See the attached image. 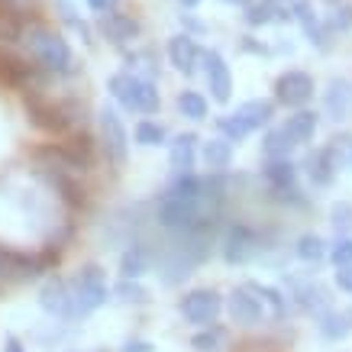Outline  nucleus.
Masks as SVG:
<instances>
[{
	"instance_id": "nucleus-27",
	"label": "nucleus",
	"mask_w": 352,
	"mask_h": 352,
	"mask_svg": "<svg viewBox=\"0 0 352 352\" xmlns=\"http://www.w3.org/2000/svg\"><path fill=\"white\" fill-rule=\"evenodd\" d=\"M245 288L252 291L258 300H262V307H265V314H272L275 320H288L291 314H294V307H291L288 294L281 288H275V285H262V281H245Z\"/></svg>"
},
{
	"instance_id": "nucleus-43",
	"label": "nucleus",
	"mask_w": 352,
	"mask_h": 352,
	"mask_svg": "<svg viewBox=\"0 0 352 352\" xmlns=\"http://www.w3.org/2000/svg\"><path fill=\"white\" fill-rule=\"evenodd\" d=\"M182 26H184V32H188V36H194V32H204V23H197L191 13H182Z\"/></svg>"
},
{
	"instance_id": "nucleus-6",
	"label": "nucleus",
	"mask_w": 352,
	"mask_h": 352,
	"mask_svg": "<svg viewBox=\"0 0 352 352\" xmlns=\"http://www.w3.org/2000/svg\"><path fill=\"white\" fill-rule=\"evenodd\" d=\"M281 291L288 294L291 307L298 310V314H307V317H320L323 310H330L336 300H333V291L330 285H323L317 275H310V272H304V275H298V272H285V278H281Z\"/></svg>"
},
{
	"instance_id": "nucleus-13",
	"label": "nucleus",
	"mask_w": 352,
	"mask_h": 352,
	"mask_svg": "<svg viewBox=\"0 0 352 352\" xmlns=\"http://www.w3.org/2000/svg\"><path fill=\"white\" fill-rule=\"evenodd\" d=\"M39 307L45 317L52 320H75V310H72V288H68V278L62 275H45V281L39 285Z\"/></svg>"
},
{
	"instance_id": "nucleus-47",
	"label": "nucleus",
	"mask_w": 352,
	"mask_h": 352,
	"mask_svg": "<svg viewBox=\"0 0 352 352\" xmlns=\"http://www.w3.org/2000/svg\"><path fill=\"white\" fill-rule=\"evenodd\" d=\"M330 3H333V7H336V3H342V0H330Z\"/></svg>"
},
{
	"instance_id": "nucleus-46",
	"label": "nucleus",
	"mask_w": 352,
	"mask_h": 352,
	"mask_svg": "<svg viewBox=\"0 0 352 352\" xmlns=\"http://www.w3.org/2000/svg\"><path fill=\"white\" fill-rule=\"evenodd\" d=\"M178 3H182L184 10H194V7H197V3H201V0H178Z\"/></svg>"
},
{
	"instance_id": "nucleus-33",
	"label": "nucleus",
	"mask_w": 352,
	"mask_h": 352,
	"mask_svg": "<svg viewBox=\"0 0 352 352\" xmlns=\"http://www.w3.org/2000/svg\"><path fill=\"white\" fill-rule=\"evenodd\" d=\"M120 304H126V307H142V304H149L152 300V291L142 285V281H133V278H120L117 288L110 291Z\"/></svg>"
},
{
	"instance_id": "nucleus-7",
	"label": "nucleus",
	"mask_w": 352,
	"mask_h": 352,
	"mask_svg": "<svg viewBox=\"0 0 352 352\" xmlns=\"http://www.w3.org/2000/svg\"><path fill=\"white\" fill-rule=\"evenodd\" d=\"M97 152L113 171H120L129 162V129L120 117V110L110 104L97 110Z\"/></svg>"
},
{
	"instance_id": "nucleus-18",
	"label": "nucleus",
	"mask_w": 352,
	"mask_h": 352,
	"mask_svg": "<svg viewBox=\"0 0 352 352\" xmlns=\"http://www.w3.org/2000/svg\"><path fill=\"white\" fill-rule=\"evenodd\" d=\"M201 45H197V39L194 36H188V32H175L168 39V62L171 68L178 72V75L191 78L197 75V68H201Z\"/></svg>"
},
{
	"instance_id": "nucleus-28",
	"label": "nucleus",
	"mask_w": 352,
	"mask_h": 352,
	"mask_svg": "<svg viewBox=\"0 0 352 352\" xmlns=\"http://www.w3.org/2000/svg\"><path fill=\"white\" fill-rule=\"evenodd\" d=\"M323 155L330 159L333 171L336 175H346V171H352V133L349 129H336V133H330V139L320 146Z\"/></svg>"
},
{
	"instance_id": "nucleus-24",
	"label": "nucleus",
	"mask_w": 352,
	"mask_h": 352,
	"mask_svg": "<svg viewBox=\"0 0 352 352\" xmlns=\"http://www.w3.org/2000/svg\"><path fill=\"white\" fill-rule=\"evenodd\" d=\"M197 149H201V139L197 133H178L168 139V165L175 175H188L197 165Z\"/></svg>"
},
{
	"instance_id": "nucleus-25",
	"label": "nucleus",
	"mask_w": 352,
	"mask_h": 352,
	"mask_svg": "<svg viewBox=\"0 0 352 352\" xmlns=\"http://www.w3.org/2000/svg\"><path fill=\"white\" fill-rule=\"evenodd\" d=\"M262 178H265L268 191H288V188H300V168L294 159H275L262 162Z\"/></svg>"
},
{
	"instance_id": "nucleus-42",
	"label": "nucleus",
	"mask_w": 352,
	"mask_h": 352,
	"mask_svg": "<svg viewBox=\"0 0 352 352\" xmlns=\"http://www.w3.org/2000/svg\"><path fill=\"white\" fill-rule=\"evenodd\" d=\"M3 352H30V349L23 346V340L16 333H7V336H3Z\"/></svg>"
},
{
	"instance_id": "nucleus-21",
	"label": "nucleus",
	"mask_w": 352,
	"mask_h": 352,
	"mask_svg": "<svg viewBox=\"0 0 352 352\" xmlns=\"http://www.w3.org/2000/svg\"><path fill=\"white\" fill-rule=\"evenodd\" d=\"M320 113L317 110H310V107H304V110H291L288 117L281 120L278 126L288 133V139L294 142V146H310L314 139H317V133H320Z\"/></svg>"
},
{
	"instance_id": "nucleus-45",
	"label": "nucleus",
	"mask_w": 352,
	"mask_h": 352,
	"mask_svg": "<svg viewBox=\"0 0 352 352\" xmlns=\"http://www.w3.org/2000/svg\"><path fill=\"white\" fill-rule=\"evenodd\" d=\"M13 10H20L16 0H0V16H3V13H13Z\"/></svg>"
},
{
	"instance_id": "nucleus-4",
	"label": "nucleus",
	"mask_w": 352,
	"mask_h": 352,
	"mask_svg": "<svg viewBox=\"0 0 352 352\" xmlns=\"http://www.w3.org/2000/svg\"><path fill=\"white\" fill-rule=\"evenodd\" d=\"M68 288H72V310H75V320H87L91 314H97V310L110 300L107 272L97 265V262L78 265V272L68 278Z\"/></svg>"
},
{
	"instance_id": "nucleus-36",
	"label": "nucleus",
	"mask_w": 352,
	"mask_h": 352,
	"mask_svg": "<svg viewBox=\"0 0 352 352\" xmlns=\"http://www.w3.org/2000/svg\"><path fill=\"white\" fill-rule=\"evenodd\" d=\"M223 340H226V330L214 323V327H204V330L194 333V336H191V349L194 352H217Z\"/></svg>"
},
{
	"instance_id": "nucleus-37",
	"label": "nucleus",
	"mask_w": 352,
	"mask_h": 352,
	"mask_svg": "<svg viewBox=\"0 0 352 352\" xmlns=\"http://www.w3.org/2000/svg\"><path fill=\"white\" fill-rule=\"evenodd\" d=\"M327 262L333 268H342V265H352V236H336L327 249Z\"/></svg>"
},
{
	"instance_id": "nucleus-41",
	"label": "nucleus",
	"mask_w": 352,
	"mask_h": 352,
	"mask_svg": "<svg viewBox=\"0 0 352 352\" xmlns=\"http://www.w3.org/2000/svg\"><path fill=\"white\" fill-rule=\"evenodd\" d=\"M85 3L97 13V16H100V13H107V10H117V3H120V0H85Z\"/></svg>"
},
{
	"instance_id": "nucleus-20",
	"label": "nucleus",
	"mask_w": 352,
	"mask_h": 352,
	"mask_svg": "<svg viewBox=\"0 0 352 352\" xmlns=\"http://www.w3.org/2000/svg\"><path fill=\"white\" fill-rule=\"evenodd\" d=\"M146 272H152V243L146 236H136V239H129L126 249L120 252V278L142 281Z\"/></svg>"
},
{
	"instance_id": "nucleus-1",
	"label": "nucleus",
	"mask_w": 352,
	"mask_h": 352,
	"mask_svg": "<svg viewBox=\"0 0 352 352\" xmlns=\"http://www.w3.org/2000/svg\"><path fill=\"white\" fill-rule=\"evenodd\" d=\"M20 45L49 78H75L78 75V62H75V52H72L68 39H65L62 32H55L52 26H45L43 20L26 23V32H23Z\"/></svg>"
},
{
	"instance_id": "nucleus-38",
	"label": "nucleus",
	"mask_w": 352,
	"mask_h": 352,
	"mask_svg": "<svg viewBox=\"0 0 352 352\" xmlns=\"http://www.w3.org/2000/svg\"><path fill=\"white\" fill-rule=\"evenodd\" d=\"M323 23H327V30H330L333 36H336V32H349L352 30V3H336Z\"/></svg>"
},
{
	"instance_id": "nucleus-3",
	"label": "nucleus",
	"mask_w": 352,
	"mask_h": 352,
	"mask_svg": "<svg viewBox=\"0 0 352 352\" xmlns=\"http://www.w3.org/2000/svg\"><path fill=\"white\" fill-rule=\"evenodd\" d=\"M107 91L126 113L152 117V113H159V107H162L159 85L146 75H136V72H117V75H110Z\"/></svg>"
},
{
	"instance_id": "nucleus-31",
	"label": "nucleus",
	"mask_w": 352,
	"mask_h": 352,
	"mask_svg": "<svg viewBox=\"0 0 352 352\" xmlns=\"http://www.w3.org/2000/svg\"><path fill=\"white\" fill-rule=\"evenodd\" d=\"M294 142L288 139V133L281 126H268L265 136H262V159L275 162V159H294Z\"/></svg>"
},
{
	"instance_id": "nucleus-15",
	"label": "nucleus",
	"mask_w": 352,
	"mask_h": 352,
	"mask_svg": "<svg viewBox=\"0 0 352 352\" xmlns=\"http://www.w3.org/2000/svg\"><path fill=\"white\" fill-rule=\"evenodd\" d=\"M97 32H100V39H107L110 45H117V49H126L129 43H136L142 26H139L136 16H129V13H120V10H107L97 16Z\"/></svg>"
},
{
	"instance_id": "nucleus-14",
	"label": "nucleus",
	"mask_w": 352,
	"mask_h": 352,
	"mask_svg": "<svg viewBox=\"0 0 352 352\" xmlns=\"http://www.w3.org/2000/svg\"><path fill=\"white\" fill-rule=\"evenodd\" d=\"M201 68H204V78H207L210 100L214 104H230V97H233V72H230L223 55L217 49H207L201 55Z\"/></svg>"
},
{
	"instance_id": "nucleus-30",
	"label": "nucleus",
	"mask_w": 352,
	"mask_h": 352,
	"mask_svg": "<svg viewBox=\"0 0 352 352\" xmlns=\"http://www.w3.org/2000/svg\"><path fill=\"white\" fill-rule=\"evenodd\" d=\"M175 107H178V113H182L184 120H191V123H204V120H210V100H207L201 91H194V87L178 91Z\"/></svg>"
},
{
	"instance_id": "nucleus-19",
	"label": "nucleus",
	"mask_w": 352,
	"mask_h": 352,
	"mask_svg": "<svg viewBox=\"0 0 352 352\" xmlns=\"http://www.w3.org/2000/svg\"><path fill=\"white\" fill-rule=\"evenodd\" d=\"M275 113H278V104L272 97H252V100H243L239 107L233 110V117L243 123V129L252 136L258 129H268L275 123Z\"/></svg>"
},
{
	"instance_id": "nucleus-23",
	"label": "nucleus",
	"mask_w": 352,
	"mask_h": 352,
	"mask_svg": "<svg viewBox=\"0 0 352 352\" xmlns=\"http://www.w3.org/2000/svg\"><path fill=\"white\" fill-rule=\"evenodd\" d=\"M314 323H317L320 340H327V342H346L352 336V307L333 304V307L323 310V314Z\"/></svg>"
},
{
	"instance_id": "nucleus-29",
	"label": "nucleus",
	"mask_w": 352,
	"mask_h": 352,
	"mask_svg": "<svg viewBox=\"0 0 352 352\" xmlns=\"http://www.w3.org/2000/svg\"><path fill=\"white\" fill-rule=\"evenodd\" d=\"M327 249H330V243H327L320 233H314V230L300 233L298 239H294V245H291L294 258H298L300 265H310V268H317L327 262Z\"/></svg>"
},
{
	"instance_id": "nucleus-9",
	"label": "nucleus",
	"mask_w": 352,
	"mask_h": 352,
	"mask_svg": "<svg viewBox=\"0 0 352 352\" xmlns=\"http://www.w3.org/2000/svg\"><path fill=\"white\" fill-rule=\"evenodd\" d=\"M45 81H49V75L32 62L30 55H20L13 49H0V87L26 94V91L45 87Z\"/></svg>"
},
{
	"instance_id": "nucleus-40",
	"label": "nucleus",
	"mask_w": 352,
	"mask_h": 352,
	"mask_svg": "<svg viewBox=\"0 0 352 352\" xmlns=\"http://www.w3.org/2000/svg\"><path fill=\"white\" fill-rule=\"evenodd\" d=\"M120 352H155V342H149V340H123L120 342Z\"/></svg>"
},
{
	"instance_id": "nucleus-39",
	"label": "nucleus",
	"mask_w": 352,
	"mask_h": 352,
	"mask_svg": "<svg viewBox=\"0 0 352 352\" xmlns=\"http://www.w3.org/2000/svg\"><path fill=\"white\" fill-rule=\"evenodd\" d=\"M333 285H336V291H342V294H349V298H352V265L336 268V275H333Z\"/></svg>"
},
{
	"instance_id": "nucleus-26",
	"label": "nucleus",
	"mask_w": 352,
	"mask_h": 352,
	"mask_svg": "<svg viewBox=\"0 0 352 352\" xmlns=\"http://www.w3.org/2000/svg\"><path fill=\"white\" fill-rule=\"evenodd\" d=\"M197 162H204L210 175H226V168L233 165V142H226L223 136L204 139L197 149Z\"/></svg>"
},
{
	"instance_id": "nucleus-11",
	"label": "nucleus",
	"mask_w": 352,
	"mask_h": 352,
	"mask_svg": "<svg viewBox=\"0 0 352 352\" xmlns=\"http://www.w3.org/2000/svg\"><path fill=\"white\" fill-rule=\"evenodd\" d=\"M178 314L184 317V323H191L197 330L214 327L223 314V294L217 288H191L178 298Z\"/></svg>"
},
{
	"instance_id": "nucleus-8",
	"label": "nucleus",
	"mask_w": 352,
	"mask_h": 352,
	"mask_svg": "<svg viewBox=\"0 0 352 352\" xmlns=\"http://www.w3.org/2000/svg\"><path fill=\"white\" fill-rule=\"evenodd\" d=\"M49 268H52L49 252H26V249H13V245L0 243V291H10L23 281H32Z\"/></svg>"
},
{
	"instance_id": "nucleus-32",
	"label": "nucleus",
	"mask_w": 352,
	"mask_h": 352,
	"mask_svg": "<svg viewBox=\"0 0 352 352\" xmlns=\"http://www.w3.org/2000/svg\"><path fill=\"white\" fill-rule=\"evenodd\" d=\"M133 139H136V146H142V149H159V146H168V129H165V123H159V120L152 117H142L133 126Z\"/></svg>"
},
{
	"instance_id": "nucleus-35",
	"label": "nucleus",
	"mask_w": 352,
	"mask_h": 352,
	"mask_svg": "<svg viewBox=\"0 0 352 352\" xmlns=\"http://www.w3.org/2000/svg\"><path fill=\"white\" fill-rule=\"evenodd\" d=\"M245 23L258 30V26H268V23H278V3L275 0H252L245 7Z\"/></svg>"
},
{
	"instance_id": "nucleus-22",
	"label": "nucleus",
	"mask_w": 352,
	"mask_h": 352,
	"mask_svg": "<svg viewBox=\"0 0 352 352\" xmlns=\"http://www.w3.org/2000/svg\"><path fill=\"white\" fill-rule=\"evenodd\" d=\"M298 168H300V178H307V184L314 191H330L333 184H336V171H333L330 159L323 155V149H310L298 162Z\"/></svg>"
},
{
	"instance_id": "nucleus-10",
	"label": "nucleus",
	"mask_w": 352,
	"mask_h": 352,
	"mask_svg": "<svg viewBox=\"0 0 352 352\" xmlns=\"http://www.w3.org/2000/svg\"><path fill=\"white\" fill-rule=\"evenodd\" d=\"M314 94H317V81H314V75L304 72V68L281 72V75L275 78V85H272V100L285 110L310 107V104H314Z\"/></svg>"
},
{
	"instance_id": "nucleus-2",
	"label": "nucleus",
	"mask_w": 352,
	"mask_h": 352,
	"mask_svg": "<svg viewBox=\"0 0 352 352\" xmlns=\"http://www.w3.org/2000/svg\"><path fill=\"white\" fill-rule=\"evenodd\" d=\"M23 110L30 126H36L45 136H68L72 129H78V107L72 100H55L52 94H45V87L39 91H26L23 94Z\"/></svg>"
},
{
	"instance_id": "nucleus-12",
	"label": "nucleus",
	"mask_w": 352,
	"mask_h": 352,
	"mask_svg": "<svg viewBox=\"0 0 352 352\" xmlns=\"http://www.w3.org/2000/svg\"><path fill=\"white\" fill-rule=\"evenodd\" d=\"M223 310L230 314V320L236 327H245V330H256L265 323V307H262V300L252 294V291L245 288V285H236L230 294L223 298Z\"/></svg>"
},
{
	"instance_id": "nucleus-16",
	"label": "nucleus",
	"mask_w": 352,
	"mask_h": 352,
	"mask_svg": "<svg viewBox=\"0 0 352 352\" xmlns=\"http://www.w3.org/2000/svg\"><path fill=\"white\" fill-rule=\"evenodd\" d=\"M291 13H294V23L304 30V39H307L314 49L327 52L333 45V32L327 30V23L317 16L314 3H310V0H291Z\"/></svg>"
},
{
	"instance_id": "nucleus-44",
	"label": "nucleus",
	"mask_w": 352,
	"mask_h": 352,
	"mask_svg": "<svg viewBox=\"0 0 352 352\" xmlns=\"http://www.w3.org/2000/svg\"><path fill=\"white\" fill-rule=\"evenodd\" d=\"M243 49H245V52H256V55H272V49H268V45L252 43V36H245V39H243Z\"/></svg>"
},
{
	"instance_id": "nucleus-5",
	"label": "nucleus",
	"mask_w": 352,
	"mask_h": 352,
	"mask_svg": "<svg viewBox=\"0 0 352 352\" xmlns=\"http://www.w3.org/2000/svg\"><path fill=\"white\" fill-rule=\"evenodd\" d=\"M265 249H275L268 245V236L252 223H243V220H233V223L223 226V236H220V256H223L226 265H252L265 256Z\"/></svg>"
},
{
	"instance_id": "nucleus-34",
	"label": "nucleus",
	"mask_w": 352,
	"mask_h": 352,
	"mask_svg": "<svg viewBox=\"0 0 352 352\" xmlns=\"http://www.w3.org/2000/svg\"><path fill=\"white\" fill-rule=\"evenodd\" d=\"M327 220H330L336 236H352V201H346V197L333 201L327 210Z\"/></svg>"
},
{
	"instance_id": "nucleus-17",
	"label": "nucleus",
	"mask_w": 352,
	"mask_h": 352,
	"mask_svg": "<svg viewBox=\"0 0 352 352\" xmlns=\"http://www.w3.org/2000/svg\"><path fill=\"white\" fill-rule=\"evenodd\" d=\"M330 123H342L352 117V81L349 78H330L323 87V113Z\"/></svg>"
}]
</instances>
